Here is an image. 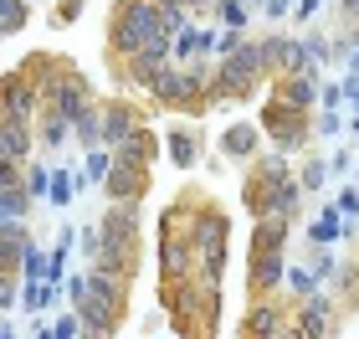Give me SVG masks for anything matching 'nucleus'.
Returning a JSON list of instances; mask_svg holds the SVG:
<instances>
[{"instance_id":"7c9ffc66","label":"nucleus","mask_w":359,"mask_h":339,"mask_svg":"<svg viewBox=\"0 0 359 339\" xmlns=\"http://www.w3.org/2000/svg\"><path fill=\"white\" fill-rule=\"evenodd\" d=\"M318 11H323V0H292V15H298V21H313Z\"/></svg>"},{"instance_id":"ea45409f","label":"nucleus","mask_w":359,"mask_h":339,"mask_svg":"<svg viewBox=\"0 0 359 339\" xmlns=\"http://www.w3.org/2000/svg\"><path fill=\"white\" fill-rule=\"evenodd\" d=\"M180 6H205V0H180Z\"/></svg>"},{"instance_id":"39448f33","label":"nucleus","mask_w":359,"mask_h":339,"mask_svg":"<svg viewBox=\"0 0 359 339\" xmlns=\"http://www.w3.org/2000/svg\"><path fill=\"white\" fill-rule=\"evenodd\" d=\"M226 237H231V221H226V211H216V206H205V211L190 216V252H195V267H201V283L205 288H221Z\"/></svg>"},{"instance_id":"cd10ccee","label":"nucleus","mask_w":359,"mask_h":339,"mask_svg":"<svg viewBox=\"0 0 359 339\" xmlns=\"http://www.w3.org/2000/svg\"><path fill=\"white\" fill-rule=\"evenodd\" d=\"M216 11H221V26H226V31H241V26H247V6H241V0H221Z\"/></svg>"},{"instance_id":"423d86ee","label":"nucleus","mask_w":359,"mask_h":339,"mask_svg":"<svg viewBox=\"0 0 359 339\" xmlns=\"http://www.w3.org/2000/svg\"><path fill=\"white\" fill-rule=\"evenodd\" d=\"M195 267V252H190V232H180V216L175 206L159 216V278L165 283H185Z\"/></svg>"},{"instance_id":"5701e85b","label":"nucleus","mask_w":359,"mask_h":339,"mask_svg":"<svg viewBox=\"0 0 359 339\" xmlns=\"http://www.w3.org/2000/svg\"><path fill=\"white\" fill-rule=\"evenodd\" d=\"M72 190H77V180L67 170H52V190H46V201H52V211H67L72 206Z\"/></svg>"},{"instance_id":"393cba45","label":"nucleus","mask_w":359,"mask_h":339,"mask_svg":"<svg viewBox=\"0 0 359 339\" xmlns=\"http://www.w3.org/2000/svg\"><path fill=\"white\" fill-rule=\"evenodd\" d=\"M21 272H26V283H46V252L26 241V252H21Z\"/></svg>"},{"instance_id":"6e6552de","label":"nucleus","mask_w":359,"mask_h":339,"mask_svg":"<svg viewBox=\"0 0 359 339\" xmlns=\"http://www.w3.org/2000/svg\"><path fill=\"white\" fill-rule=\"evenodd\" d=\"M257 128H262V134L277 144V149H298V144H303V134H308V113L303 108H287V103H277V98H267V108H262V124H257Z\"/></svg>"},{"instance_id":"4be33fe9","label":"nucleus","mask_w":359,"mask_h":339,"mask_svg":"<svg viewBox=\"0 0 359 339\" xmlns=\"http://www.w3.org/2000/svg\"><path fill=\"white\" fill-rule=\"evenodd\" d=\"M26 0H0V41H6V36H15V31H21L26 26Z\"/></svg>"},{"instance_id":"58836bf2","label":"nucleus","mask_w":359,"mask_h":339,"mask_svg":"<svg viewBox=\"0 0 359 339\" xmlns=\"http://www.w3.org/2000/svg\"><path fill=\"white\" fill-rule=\"evenodd\" d=\"M241 6H267V0H241Z\"/></svg>"},{"instance_id":"a211bd4d","label":"nucleus","mask_w":359,"mask_h":339,"mask_svg":"<svg viewBox=\"0 0 359 339\" xmlns=\"http://www.w3.org/2000/svg\"><path fill=\"white\" fill-rule=\"evenodd\" d=\"M36 119H41V144H46V149H62V144L72 139V124L62 119V113H52V108H41Z\"/></svg>"},{"instance_id":"a19ab883","label":"nucleus","mask_w":359,"mask_h":339,"mask_svg":"<svg viewBox=\"0 0 359 339\" xmlns=\"http://www.w3.org/2000/svg\"><path fill=\"white\" fill-rule=\"evenodd\" d=\"M67 6H88V0H67Z\"/></svg>"},{"instance_id":"2f4dec72","label":"nucleus","mask_w":359,"mask_h":339,"mask_svg":"<svg viewBox=\"0 0 359 339\" xmlns=\"http://www.w3.org/2000/svg\"><path fill=\"white\" fill-rule=\"evenodd\" d=\"M67 298H72V309H77V303L88 298V272H77V278L67 283Z\"/></svg>"},{"instance_id":"f8f14e48","label":"nucleus","mask_w":359,"mask_h":339,"mask_svg":"<svg viewBox=\"0 0 359 339\" xmlns=\"http://www.w3.org/2000/svg\"><path fill=\"white\" fill-rule=\"evenodd\" d=\"M287 329V314L277 309L272 298H257L252 309H247V324H241V339H277Z\"/></svg>"},{"instance_id":"412c9836","label":"nucleus","mask_w":359,"mask_h":339,"mask_svg":"<svg viewBox=\"0 0 359 339\" xmlns=\"http://www.w3.org/2000/svg\"><path fill=\"white\" fill-rule=\"evenodd\" d=\"M344 232H349V221H339V216H334V206H329V216H318L313 226H308V237H313L318 247H334V241L344 237Z\"/></svg>"},{"instance_id":"79ce46f5","label":"nucleus","mask_w":359,"mask_h":339,"mask_svg":"<svg viewBox=\"0 0 359 339\" xmlns=\"http://www.w3.org/2000/svg\"><path fill=\"white\" fill-rule=\"evenodd\" d=\"M354 134H359V119H354Z\"/></svg>"},{"instance_id":"c03bdc74","label":"nucleus","mask_w":359,"mask_h":339,"mask_svg":"<svg viewBox=\"0 0 359 339\" xmlns=\"http://www.w3.org/2000/svg\"><path fill=\"white\" fill-rule=\"evenodd\" d=\"M354 26H359V21H354Z\"/></svg>"},{"instance_id":"f3484780","label":"nucleus","mask_w":359,"mask_h":339,"mask_svg":"<svg viewBox=\"0 0 359 339\" xmlns=\"http://www.w3.org/2000/svg\"><path fill=\"white\" fill-rule=\"evenodd\" d=\"M108 170H113V149H88V159H83V175H77V185H103L108 180Z\"/></svg>"},{"instance_id":"7ed1b4c3","label":"nucleus","mask_w":359,"mask_h":339,"mask_svg":"<svg viewBox=\"0 0 359 339\" xmlns=\"http://www.w3.org/2000/svg\"><path fill=\"white\" fill-rule=\"evenodd\" d=\"M267 72H272V67H267L262 41H241L231 57H221V62H216L205 98H210V103H236V98H252V93L262 88V77H267Z\"/></svg>"},{"instance_id":"f704fd0d","label":"nucleus","mask_w":359,"mask_h":339,"mask_svg":"<svg viewBox=\"0 0 359 339\" xmlns=\"http://www.w3.org/2000/svg\"><path fill=\"white\" fill-rule=\"evenodd\" d=\"M318 134H339V113H334V108L318 119Z\"/></svg>"},{"instance_id":"f03ea898","label":"nucleus","mask_w":359,"mask_h":339,"mask_svg":"<svg viewBox=\"0 0 359 339\" xmlns=\"http://www.w3.org/2000/svg\"><path fill=\"white\" fill-rule=\"evenodd\" d=\"M139 252H144V232H139V206H108L97 216V257L113 272H139Z\"/></svg>"},{"instance_id":"c756f323","label":"nucleus","mask_w":359,"mask_h":339,"mask_svg":"<svg viewBox=\"0 0 359 339\" xmlns=\"http://www.w3.org/2000/svg\"><path fill=\"white\" fill-rule=\"evenodd\" d=\"M354 211H359V190H339V201H334V216H339V221H349Z\"/></svg>"},{"instance_id":"b1692460","label":"nucleus","mask_w":359,"mask_h":339,"mask_svg":"<svg viewBox=\"0 0 359 339\" xmlns=\"http://www.w3.org/2000/svg\"><path fill=\"white\" fill-rule=\"evenodd\" d=\"M283 283H287L298 298H313V293H318V278H313V267H287V272H283Z\"/></svg>"},{"instance_id":"dca6fc26","label":"nucleus","mask_w":359,"mask_h":339,"mask_svg":"<svg viewBox=\"0 0 359 339\" xmlns=\"http://www.w3.org/2000/svg\"><path fill=\"white\" fill-rule=\"evenodd\" d=\"M165 154L175 159L180 170H190L195 159H201V134H195V128H170V139H165Z\"/></svg>"},{"instance_id":"1a4fd4ad","label":"nucleus","mask_w":359,"mask_h":339,"mask_svg":"<svg viewBox=\"0 0 359 339\" xmlns=\"http://www.w3.org/2000/svg\"><path fill=\"white\" fill-rule=\"evenodd\" d=\"M97 113H103V149H118L123 139H134L144 119H139V108L128 103V98H108V103H97Z\"/></svg>"},{"instance_id":"2eb2a0df","label":"nucleus","mask_w":359,"mask_h":339,"mask_svg":"<svg viewBox=\"0 0 359 339\" xmlns=\"http://www.w3.org/2000/svg\"><path fill=\"white\" fill-rule=\"evenodd\" d=\"M257 149H262V128H257V124H231V128H221V154H226V159H252Z\"/></svg>"},{"instance_id":"c9c22d12","label":"nucleus","mask_w":359,"mask_h":339,"mask_svg":"<svg viewBox=\"0 0 359 339\" xmlns=\"http://www.w3.org/2000/svg\"><path fill=\"white\" fill-rule=\"evenodd\" d=\"M318 98H323V103H329V108H339V103H344V88H323V93H318Z\"/></svg>"},{"instance_id":"bb28decb","label":"nucleus","mask_w":359,"mask_h":339,"mask_svg":"<svg viewBox=\"0 0 359 339\" xmlns=\"http://www.w3.org/2000/svg\"><path fill=\"white\" fill-rule=\"evenodd\" d=\"M6 190H26V165L0 159V196H6Z\"/></svg>"},{"instance_id":"37998d69","label":"nucleus","mask_w":359,"mask_h":339,"mask_svg":"<svg viewBox=\"0 0 359 339\" xmlns=\"http://www.w3.org/2000/svg\"><path fill=\"white\" fill-rule=\"evenodd\" d=\"M354 103H359V93H354Z\"/></svg>"},{"instance_id":"e433bc0d","label":"nucleus","mask_w":359,"mask_h":339,"mask_svg":"<svg viewBox=\"0 0 359 339\" xmlns=\"http://www.w3.org/2000/svg\"><path fill=\"white\" fill-rule=\"evenodd\" d=\"M339 6H344V15H349V21H359V0H339Z\"/></svg>"},{"instance_id":"aec40b11","label":"nucleus","mask_w":359,"mask_h":339,"mask_svg":"<svg viewBox=\"0 0 359 339\" xmlns=\"http://www.w3.org/2000/svg\"><path fill=\"white\" fill-rule=\"evenodd\" d=\"M57 293H62L57 283H26V288H21V303H26L31 314H46V309L57 303Z\"/></svg>"},{"instance_id":"473e14b6","label":"nucleus","mask_w":359,"mask_h":339,"mask_svg":"<svg viewBox=\"0 0 359 339\" xmlns=\"http://www.w3.org/2000/svg\"><path fill=\"white\" fill-rule=\"evenodd\" d=\"M329 272H334V252L323 247V252L313 257V278H329Z\"/></svg>"},{"instance_id":"ddd939ff","label":"nucleus","mask_w":359,"mask_h":339,"mask_svg":"<svg viewBox=\"0 0 359 339\" xmlns=\"http://www.w3.org/2000/svg\"><path fill=\"white\" fill-rule=\"evenodd\" d=\"M298 329H303V339H329V329H334V298H329V293L303 298V309H298Z\"/></svg>"},{"instance_id":"9b49d317","label":"nucleus","mask_w":359,"mask_h":339,"mask_svg":"<svg viewBox=\"0 0 359 339\" xmlns=\"http://www.w3.org/2000/svg\"><path fill=\"white\" fill-rule=\"evenodd\" d=\"M272 98L277 103H287V108H313L318 103V67H303V72H283L277 77V88H272Z\"/></svg>"},{"instance_id":"0eeeda50","label":"nucleus","mask_w":359,"mask_h":339,"mask_svg":"<svg viewBox=\"0 0 359 339\" xmlns=\"http://www.w3.org/2000/svg\"><path fill=\"white\" fill-rule=\"evenodd\" d=\"M36 113H41V88H36V77H31L26 67L0 77V119L36 124Z\"/></svg>"},{"instance_id":"4468645a","label":"nucleus","mask_w":359,"mask_h":339,"mask_svg":"<svg viewBox=\"0 0 359 339\" xmlns=\"http://www.w3.org/2000/svg\"><path fill=\"white\" fill-rule=\"evenodd\" d=\"M31 144H36L31 124H21V119H0V159H11V165H26V159H31Z\"/></svg>"},{"instance_id":"72a5a7b5","label":"nucleus","mask_w":359,"mask_h":339,"mask_svg":"<svg viewBox=\"0 0 359 339\" xmlns=\"http://www.w3.org/2000/svg\"><path fill=\"white\" fill-rule=\"evenodd\" d=\"M77 241H83L88 257H97V226H83V232H77Z\"/></svg>"},{"instance_id":"4c0bfd02","label":"nucleus","mask_w":359,"mask_h":339,"mask_svg":"<svg viewBox=\"0 0 359 339\" xmlns=\"http://www.w3.org/2000/svg\"><path fill=\"white\" fill-rule=\"evenodd\" d=\"M277 339H303V329H298V324H287V329L277 334Z\"/></svg>"},{"instance_id":"c85d7f7f","label":"nucleus","mask_w":359,"mask_h":339,"mask_svg":"<svg viewBox=\"0 0 359 339\" xmlns=\"http://www.w3.org/2000/svg\"><path fill=\"white\" fill-rule=\"evenodd\" d=\"M323 175H329V165L308 159V165H303V175H298V185H303V190H318V185H323Z\"/></svg>"},{"instance_id":"20e7f679","label":"nucleus","mask_w":359,"mask_h":339,"mask_svg":"<svg viewBox=\"0 0 359 339\" xmlns=\"http://www.w3.org/2000/svg\"><path fill=\"white\" fill-rule=\"evenodd\" d=\"M283 247H287V221L283 216H257V232H252V267H247V283L257 298L277 293V283H283Z\"/></svg>"},{"instance_id":"f257e3e1","label":"nucleus","mask_w":359,"mask_h":339,"mask_svg":"<svg viewBox=\"0 0 359 339\" xmlns=\"http://www.w3.org/2000/svg\"><path fill=\"white\" fill-rule=\"evenodd\" d=\"M170 31H165V11L154 6V0H118V11H113V26H108V46L113 57L128 62L139 52L149 57H170Z\"/></svg>"},{"instance_id":"6ab92c4d","label":"nucleus","mask_w":359,"mask_h":339,"mask_svg":"<svg viewBox=\"0 0 359 339\" xmlns=\"http://www.w3.org/2000/svg\"><path fill=\"white\" fill-rule=\"evenodd\" d=\"M26 232H15V237H0V278H15L21 272V252H26Z\"/></svg>"},{"instance_id":"a878e982","label":"nucleus","mask_w":359,"mask_h":339,"mask_svg":"<svg viewBox=\"0 0 359 339\" xmlns=\"http://www.w3.org/2000/svg\"><path fill=\"white\" fill-rule=\"evenodd\" d=\"M46 190H52V170H46V165H31V159H26V196L41 201Z\"/></svg>"},{"instance_id":"9d476101","label":"nucleus","mask_w":359,"mask_h":339,"mask_svg":"<svg viewBox=\"0 0 359 339\" xmlns=\"http://www.w3.org/2000/svg\"><path fill=\"white\" fill-rule=\"evenodd\" d=\"M103 190H108V201H113V206H134L144 190H149V170H144V165H128V159H113V170H108Z\"/></svg>"}]
</instances>
